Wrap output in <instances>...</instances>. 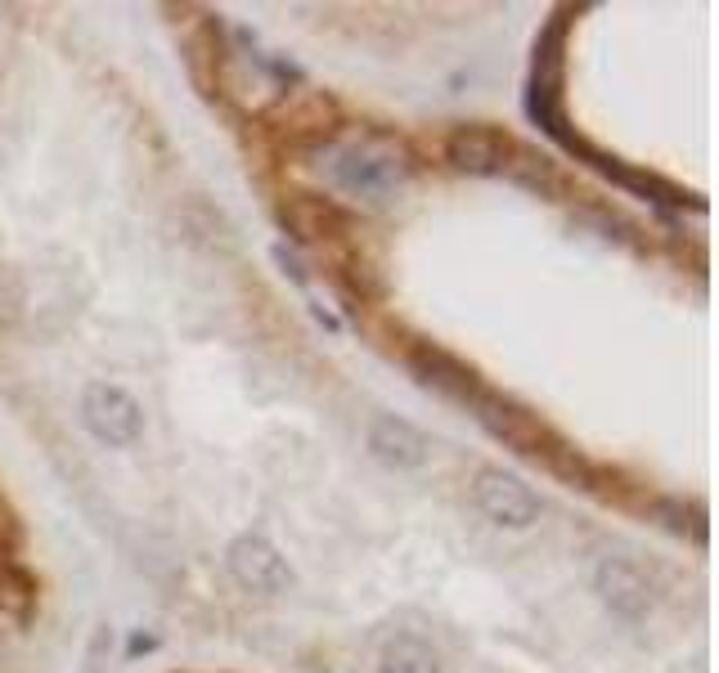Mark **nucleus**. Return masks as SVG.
Listing matches in <instances>:
<instances>
[{"instance_id": "obj_1", "label": "nucleus", "mask_w": 719, "mask_h": 673, "mask_svg": "<svg viewBox=\"0 0 719 673\" xmlns=\"http://www.w3.org/2000/svg\"><path fill=\"white\" fill-rule=\"evenodd\" d=\"M324 172L329 180L351 193V198H374L382 202L387 193H396L409 180V157L401 144L387 140H346V144H329L324 149Z\"/></svg>"}, {"instance_id": "obj_2", "label": "nucleus", "mask_w": 719, "mask_h": 673, "mask_svg": "<svg viewBox=\"0 0 719 673\" xmlns=\"http://www.w3.org/2000/svg\"><path fill=\"white\" fill-rule=\"evenodd\" d=\"M81 422L100 445L126 449L144 435V409L140 399L117 382H90L81 391Z\"/></svg>"}, {"instance_id": "obj_3", "label": "nucleus", "mask_w": 719, "mask_h": 673, "mask_svg": "<svg viewBox=\"0 0 719 673\" xmlns=\"http://www.w3.org/2000/svg\"><path fill=\"white\" fill-rule=\"evenodd\" d=\"M472 498H477V508L504 530H531L544 512L540 494L504 467H481L472 477Z\"/></svg>"}, {"instance_id": "obj_4", "label": "nucleus", "mask_w": 719, "mask_h": 673, "mask_svg": "<svg viewBox=\"0 0 719 673\" xmlns=\"http://www.w3.org/2000/svg\"><path fill=\"white\" fill-rule=\"evenodd\" d=\"M225 566L243 593H256V597H275L292 584V570L283 561V553L270 544L266 534H239L230 548H225Z\"/></svg>"}, {"instance_id": "obj_5", "label": "nucleus", "mask_w": 719, "mask_h": 673, "mask_svg": "<svg viewBox=\"0 0 719 673\" xmlns=\"http://www.w3.org/2000/svg\"><path fill=\"white\" fill-rule=\"evenodd\" d=\"M594 588L620 620H643L657 606V580L630 557H603L594 570Z\"/></svg>"}, {"instance_id": "obj_6", "label": "nucleus", "mask_w": 719, "mask_h": 673, "mask_svg": "<svg viewBox=\"0 0 719 673\" xmlns=\"http://www.w3.org/2000/svg\"><path fill=\"white\" fill-rule=\"evenodd\" d=\"M472 409H477L481 427H485L490 435H500V441H508L513 449L531 454V458L553 454V449H548V445H553V435L544 431V422H540L535 414L521 409V404H513V399H504V395H495V391H481Z\"/></svg>"}, {"instance_id": "obj_7", "label": "nucleus", "mask_w": 719, "mask_h": 673, "mask_svg": "<svg viewBox=\"0 0 719 673\" xmlns=\"http://www.w3.org/2000/svg\"><path fill=\"white\" fill-rule=\"evenodd\" d=\"M513 157V140L490 126H459L445 135V162L468 176H495Z\"/></svg>"}, {"instance_id": "obj_8", "label": "nucleus", "mask_w": 719, "mask_h": 673, "mask_svg": "<svg viewBox=\"0 0 719 673\" xmlns=\"http://www.w3.org/2000/svg\"><path fill=\"white\" fill-rule=\"evenodd\" d=\"M369 454L391 471H414L432 458V445L414 422H405L396 414H378L369 422Z\"/></svg>"}, {"instance_id": "obj_9", "label": "nucleus", "mask_w": 719, "mask_h": 673, "mask_svg": "<svg viewBox=\"0 0 719 673\" xmlns=\"http://www.w3.org/2000/svg\"><path fill=\"white\" fill-rule=\"evenodd\" d=\"M409 368H414V378L428 391H437L445 399H459V404H468V409L477 404V395L485 391L468 364H459L454 355H445L437 346H414L409 351Z\"/></svg>"}, {"instance_id": "obj_10", "label": "nucleus", "mask_w": 719, "mask_h": 673, "mask_svg": "<svg viewBox=\"0 0 719 673\" xmlns=\"http://www.w3.org/2000/svg\"><path fill=\"white\" fill-rule=\"evenodd\" d=\"M378 673H441V660L418 633H396L378 656Z\"/></svg>"}]
</instances>
